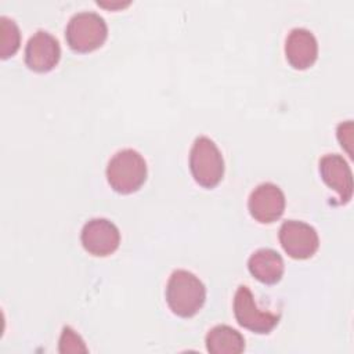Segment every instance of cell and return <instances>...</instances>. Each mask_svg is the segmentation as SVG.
<instances>
[{
  "label": "cell",
  "instance_id": "6da1fadb",
  "mask_svg": "<svg viewBox=\"0 0 354 354\" xmlns=\"http://www.w3.org/2000/svg\"><path fill=\"white\" fill-rule=\"evenodd\" d=\"M206 300V288L203 282L187 270L171 272L166 285V301L170 310L181 317H194Z\"/></svg>",
  "mask_w": 354,
  "mask_h": 354
},
{
  "label": "cell",
  "instance_id": "7a4b0ae2",
  "mask_svg": "<svg viewBox=\"0 0 354 354\" xmlns=\"http://www.w3.org/2000/svg\"><path fill=\"white\" fill-rule=\"evenodd\" d=\"M106 180L119 194L136 192L147 180L145 159L131 148L118 151L108 162Z\"/></svg>",
  "mask_w": 354,
  "mask_h": 354
},
{
  "label": "cell",
  "instance_id": "3957f363",
  "mask_svg": "<svg viewBox=\"0 0 354 354\" xmlns=\"http://www.w3.org/2000/svg\"><path fill=\"white\" fill-rule=\"evenodd\" d=\"M108 36L105 19L93 11H80L71 17L65 39L68 46L76 53H90L104 44Z\"/></svg>",
  "mask_w": 354,
  "mask_h": 354
},
{
  "label": "cell",
  "instance_id": "277c9868",
  "mask_svg": "<svg viewBox=\"0 0 354 354\" xmlns=\"http://www.w3.org/2000/svg\"><path fill=\"white\" fill-rule=\"evenodd\" d=\"M189 169L194 180L205 188H213L221 181L224 159L213 140L206 136L195 138L189 152Z\"/></svg>",
  "mask_w": 354,
  "mask_h": 354
},
{
  "label": "cell",
  "instance_id": "5b68a950",
  "mask_svg": "<svg viewBox=\"0 0 354 354\" xmlns=\"http://www.w3.org/2000/svg\"><path fill=\"white\" fill-rule=\"evenodd\" d=\"M234 314L241 326L259 335L270 333L279 322V315L257 307L253 293L245 285L238 286L235 292Z\"/></svg>",
  "mask_w": 354,
  "mask_h": 354
},
{
  "label": "cell",
  "instance_id": "8992f818",
  "mask_svg": "<svg viewBox=\"0 0 354 354\" xmlns=\"http://www.w3.org/2000/svg\"><path fill=\"white\" fill-rule=\"evenodd\" d=\"M278 236L282 249L296 260L310 259L315 254L319 246V238L315 228L304 221H283Z\"/></svg>",
  "mask_w": 354,
  "mask_h": 354
},
{
  "label": "cell",
  "instance_id": "52a82bcc",
  "mask_svg": "<svg viewBox=\"0 0 354 354\" xmlns=\"http://www.w3.org/2000/svg\"><path fill=\"white\" fill-rule=\"evenodd\" d=\"M83 248L93 256L105 257L112 254L120 243L118 227L108 218L97 217L88 220L80 234Z\"/></svg>",
  "mask_w": 354,
  "mask_h": 354
},
{
  "label": "cell",
  "instance_id": "ba28073f",
  "mask_svg": "<svg viewBox=\"0 0 354 354\" xmlns=\"http://www.w3.org/2000/svg\"><path fill=\"white\" fill-rule=\"evenodd\" d=\"M248 207L256 221L270 224L282 216L285 210V195L278 185L261 183L250 192Z\"/></svg>",
  "mask_w": 354,
  "mask_h": 354
},
{
  "label": "cell",
  "instance_id": "9c48e42d",
  "mask_svg": "<svg viewBox=\"0 0 354 354\" xmlns=\"http://www.w3.org/2000/svg\"><path fill=\"white\" fill-rule=\"evenodd\" d=\"M61 58L58 40L47 30H37L25 47V64L29 69L44 73L55 68Z\"/></svg>",
  "mask_w": 354,
  "mask_h": 354
},
{
  "label": "cell",
  "instance_id": "30bf717a",
  "mask_svg": "<svg viewBox=\"0 0 354 354\" xmlns=\"http://www.w3.org/2000/svg\"><path fill=\"white\" fill-rule=\"evenodd\" d=\"M285 55L295 69L303 71L310 68L318 57L315 36L306 28L292 29L285 40Z\"/></svg>",
  "mask_w": 354,
  "mask_h": 354
},
{
  "label": "cell",
  "instance_id": "8fae6325",
  "mask_svg": "<svg viewBox=\"0 0 354 354\" xmlns=\"http://www.w3.org/2000/svg\"><path fill=\"white\" fill-rule=\"evenodd\" d=\"M322 180L339 194L340 202L347 203L353 196V174L348 163L339 153H328L319 159Z\"/></svg>",
  "mask_w": 354,
  "mask_h": 354
},
{
  "label": "cell",
  "instance_id": "7c38bea8",
  "mask_svg": "<svg viewBox=\"0 0 354 354\" xmlns=\"http://www.w3.org/2000/svg\"><path fill=\"white\" fill-rule=\"evenodd\" d=\"M248 268L257 281L272 285L282 278L285 264L283 259L277 250L261 248L250 254L248 260Z\"/></svg>",
  "mask_w": 354,
  "mask_h": 354
},
{
  "label": "cell",
  "instance_id": "4fadbf2b",
  "mask_svg": "<svg viewBox=\"0 0 354 354\" xmlns=\"http://www.w3.org/2000/svg\"><path fill=\"white\" fill-rule=\"evenodd\" d=\"M206 348L210 354H239L245 350L243 336L228 325H216L206 335Z\"/></svg>",
  "mask_w": 354,
  "mask_h": 354
},
{
  "label": "cell",
  "instance_id": "5bb4252c",
  "mask_svg": "<svg viewBox=\"0 0 354 354\" xmlns=\"http://www.w3.org/2000/svg\"><path fill=\"white\" fill-rule=\"evenodd\" d=\"M21 44L19 28L14 19L1 15L0 17V57L3 59L12 57Z\"/></svg>",
  "mask_w": 354,
  "mask_h": 354
},
{
  "label": "cell",
  "instance_id": "9a60e30c",
  "mask_svg": "<svg viewBox=\"0 0 354 354\" xmlns=\"http://www.w3.org/2000/svg\"><path fill=\"white\" fill-rule=\"evenodd\" d=\"M59 353H87L82 337L71 328L65 326L59 337Z\"/></svg>",
  "mask_w": 354,
  "mask_h": 354
},
{
  "label": "cell",
  "instance_id": "2e32d148",
  "mask_svg": "<svg viewBox=\"0 0 354 354\" xmlns=\"http://www.w3.org/2000/svg\"><path fill=\"white\" fill-rule=\"evenodd\" d=\"M337 138L342 144V147H344L347 149L348 153H351L350 145L353 142V123L351 120H347L344 123H340L337 126Z\"/></svg>",
  "mask_w": 354,
  "mask_h": 354
}]
</instances>
